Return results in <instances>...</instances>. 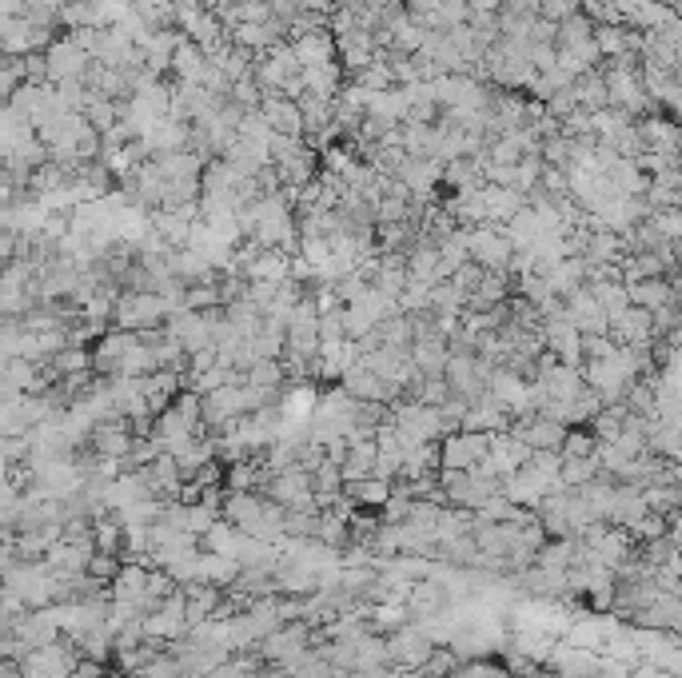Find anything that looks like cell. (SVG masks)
Returning <instances> with one entry per match:
<instances>
[{
	"mask_svg": "<svg viewBox=\"0 0 682 678\" xmlns=\"http://www.w3.org/2000/svg\"><path fill=\"white\" fill-rule=\"evenodd\" d=\"M168 316H172V308H168L164 296H128V300L120 304V312H116V320H120L124 328H156V324H164Z\"/></svg>",
	"mask_w": 682,
	"mask_h": 678,
	"instance_id": "obj_3",
	"label": "cell"
},
{
	"mask_svg": "<svg viewBox=\"0 0 682 678\" xmlns=\"http://www.w3.org/2000/svg\"><path fill=\"white\" fill-rule=\"evenodd\" d=\"M304 647H308V631H304V627H276V631L264 639V655H268V659H280V663L300 659Z\"/></svg>",
	"mask_w": 682,
	"mask_h": 678,
	"instance_id": "obj_7",
	"label": "cell"
},
{
	"mask_svg": "<svg viewBox=\"0 0 682 678\" xmlns=\"http://www.w3.org/2000/svg\"><path fill=\"white\" fill-rule=\"evenodd\" d=\"M627 300H635V304H639V308H647V312H659V308H671V304H675V292L651 276V280L635 284V288L627 292Z\"/></svg>",
	"mask_w": 682,
	"mask_h": 678,
	"instance_id": "obj_8",
	"label": "cell"
},
{
	"mask_svg": "<svg viewBox=\"0 0 682 678\" xmlns=\"http://www.w3.org/2000/svg\"><path fill=\"white\" fill-rule=\"evenodd\" d=\"M463 678H511L507 671H495V667H487V663H471L467 671H463Z\"/></svg>",
	"mask_w": 682,
	"mask_h": 678,
	"instance_id": "obj_11",
	"label": "cell"
},
{
	"mask_svg": "<svg viewBox=\"0 0 682 678\" xmlns=\"http://www.w3.org/2000/svg\"><path fill=\"white\" fill-rule=\"evenodd\" d=\"M471 252H475V260L479 264H507V256H511V248L499 240V236H475V244H471Z\"/></svg>",
	"mask_w": 682,
	"mask_h": 678,
	"instance_id": "obj_9",
	"label": "cell"
},
{
	"mask_svg": "<svg viewBox=\"0 0 682 678\" xmlns=\"http://www.w3.org/2000/svg\"><path fill=\"white\" fill-rule=\"evenodd\" d=\"M563 435H567V427L563 423H555V419H547V415H527V423L515 431V439L527 447V451H559L563 447Z\"/></svg>",
	"mask_w": 682,
	"mask_h": 678,
	"instance_id": "obj_5",
	"label": "cell"
},
{
	"mask_svg": "<svg viewBox=\"0 0 682 678\" xmlns=\"http://www.w3.org/2000/svg\"><path fill=\"white\" fill-rule=\"evenodd\" d=\"M128 447H132V439L124 435V427H104V431H100V451L120 455V451H128Z\"/></svg>",
	"mask_w": 682,
	"mask_h": 678,
	"instance_id": "obj_10",
	"label": "cell"
},
{
	"mask_svg": "<svg viewBox=\"0 0 682 678\" xmlns=\"http://www.w3.org/2000/svg\"><path fill=\"white\" fill-rule=\"evenodd\" d=\"M487 447H491V435L487 431H455V435H443V467L447 471H475L483 459H487Z\"/></svg>",
	"mask_w": 682,
	"mask_h": 678,
	"instance_id": "obj_2",
	"label": "cell"
},
{
	"mask_svg": "<svg viewBox=\"0 0 682 678\" xmlns=\"http://www.w3.org/2000/svg\"><path fill=\"white\" fill-rule=\"evenodd\" d=\"M200 399L196 395H180L172 407H164L160 411V419H156V447L160 451H184L196 435H200Z\"/></svg>",
	"mask_w": 682,
	"mask_h": 678,
	"instance_id": "obj_1",
	"label": "cell"
},
{
	"mask_svg": "<svg viewBox=\"0 0 682 678\" xmlns=\"http://www.w3.org/2000/svg\"><path fill=\"white\" fill-rule=\"evenodd\" d=\"M547 343H551V351L563 359V363H579L583 359V336L563 320V312H555L551 320H547Z\"/></svg>",
	"mask_w": 682,
	"mask_h": 678,
	"instance_id": "obj_6",
	"label": "cell"
},
{
	"mask_svg": "<svg viewBox=\"0 0 682 678\" xmlns=\"http://www.w3.org/2000/svg\"><path fill=\"white\" fill-rule=\"evenodd\" d=\"M383 647H387V659L399 667H427V659H431V639H427V631H415V627L395 631L391 643H383Z\"/></svg>",
	"mask_w": 682,
	"mask_h": 678,
	"instance_id": "obj_4",
	"label": "cell"
}]
</instances>
